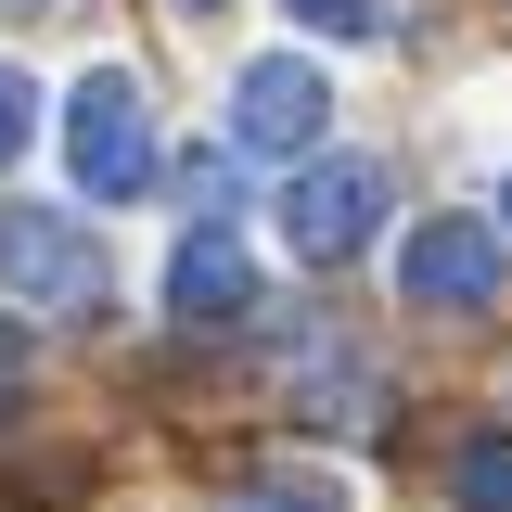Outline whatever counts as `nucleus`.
<instances>
[{
  "mask_svg": "<svg viewBox=\"0 0 512 512\" xmlns=\"http://www.w3.org/2000/svg\"><path fill=\"white\" fill-rule=\"evenodd\" d=\"M64 167H77L90 205H141V192H154L167 141H154V103H141L128 64H90V77L64 90Z\"/></svg>",
  "mask_w": 512,
  "mask_h": 512,
  "instance_id": "obj_1",
  "label": "nucleus"
},
{
  "mask_svg": "<svg viewBox=\"0 0 512 512\" xmlns=\"http://www.w3.org/2000/svg\"><path fill=\"white\" fill-rule=\"evenodd\" d=\"M0 295H13V308L90 320L103 295H116V256H103L90 218H64V205H0Z\"/></svg>",
  "mask_w": 512,
  "mask_h": 512,
  "instance_id": "obj_2",
  "label": "nucleus"
},
{
  "mask_svg": "<svg viewBox=\"0 0 512 512\" xmlns=\"http://www.w3.org/2000/svg\"><path fill=\"white\" fill-rule=\"evenodd\" d=\"M372 231H384V167H359V154H295V180H282V244L308 256V269H346Z\"/></svg>",
  "mask_w": 512,
  "mask_h": 512,
  "instance_id": "obj_3",
  "label": "nucleus"
},
{
  "mask_svg": "<svg viewBox=\"0 0 512 512\" xmlns=\"http://www.w3.org/2000/svg\"><path fill=\"white\" fill-rule=\"evenodd\" d=\"M500 282H512V244H500V218H423L410 244H397V295L410 308H500Z\"/></svg>",
  "mask_w": 512,
  "mask_h": 512,
  "instance_id": "obj_4",
  "label": "nucleus"
},
{
  "mask_svg": "<svg viewBox=\"0 0 512 512\" xmlns=\"http://www.w3.org/2000/svg\"><path fill=\"white\" fill-rule=\"evenodd\" d=\"M320 128H333V77L308 52H256L231 77V154H320Z\"/></svg>",
  "mask_w": 512,
  "mask_h": 512,
  "instance_id": "obj_5",
  "label": "nucleus"
},
{
  "mask_svg": "<svg viewBox=\"0 0 512 512\" xmlns=\"http://www.w3.org/2000/svg\"><path fill=\"white\" fill-rule=\"evenodd\" d=\"M167 308L192 320V333H231V320L256 308V256L205 218V231H180V256H167Z\"/></svg>",
  "mask_w": 512,
  "mask_h": 512,
  "instance_id": "obj_6",
  "label": "nucleus"
},
{
  "mask_svg": "<svg viewBox=\"0 0 512 512\" xmlns=\"http://www.w3.org/2000/svg\"><path fill=\"white\" fill-rule=\"evenodd\" d=\"M448 500H461V512H512V436L461 448V461H448Z\"/></svg>",
  "mask_w": 512,
  "mask_h": 512,
  "instance_id": "obj_7",
  "label": "nucleus"
},
{
  "mask_svg": "<svg viewBox=\"0 0 512 512\" xmlns=\"http://www.w3.org/2000/svg\"><path fill=\"white\" fill-rule=\"evenodd\" d=\"M231 512H346V487H333V474H256Z\"/></svg>",
  "mask_w": 512,
  "mask_h": 512,
  "instance_id": "obj_8",
  "label": "nucleus"
},
{
  "mask_svg": "<svg viewBox=\"0 0 512 512\" xmlns=\"http://www.w3.org/2000/svg\"><path fill=\"white\" fill-rule=\"evenodd\" d=\"M295 26H320V39H372L384 26V0H282Z\"/></svg>",
  "mask_w": 512,
  "mask_h": 512,
  "instance_id": "obj_9",
  "label": "nucleus"
},
{
  "mask_svg": "<svg viewBox=\"0 0 512 512\" xmlns=\"http://www.w3.org/2000/svg\"><path fill=\"white\" fill-rule=\"evenodd\" d=\"M26 141H39V90H26V77H13V64H0V167H13V154H26Z\"/></svg>",
  "mask_w": 512,
  "mask_h": 512,
  "instance_id": "obj_10",
  "label": "nucleus"
},
{
  "mask_svg": "<svg viewBox=\"0 0 512 512\" xmlns=\"http://www.w3.org/2000/svg\"><path fill=\"white\" fill-rule=\"evenodd\" d=\"M180 192L205 205V218H218V205H231V154H192V167H180Z\"/></svg>",
  "mask_w": 512,
  "mask_h": 512,
  "instance_id": "obj_11",
  "label": "nucleus"
},
{
  "mask_svg": "<svg viewBox=\"0 0 512 512\" xmlns=\"http://www.w3.org/2000/svg\"><path fill=\"white\" fill-rule=\"evenodd\" d=\"M0 384H26V320H0Z\"/></svg>",
  "mask_w": 512,
  "mask_h": 512,
  "instance_id": "obj_12",
  "label": "nucleus"
},
{
  "mask_svg": "<svg viewBox=\"0 0 512 512\" xmlns=\"http://www.w3.org/2000/svg\"><path fill=\"white\" fill-rule=\"evenodd\" d=\"M0 13H52V0H0Z\"/></svg>",
  "mask_w": 512,
  "mask_h": 512,
  "instance_id": "obj_13",
  "label": "nucleus"
},
{
  "mask_svg": "<svg viewBox=\"0 0 512 512\" xmlns=\"http://www.w3.org/2000/svg\"><path fill=\"white\" fill-rule=\"evenodd\" d=\"M180 13H231V0H180Z\"/></svg>",
  "mask_w": 512,
  "mask_h": 512,
  "instance_id": "obj_14",
  "label": "nucleus"
},
{
  "mask_svg": "<svg viewBox=\"0 0 512 512\" xmlns=\"http://www.w3.org/2000/svg\"><path fill=\"white\" fill-rule=\"evenodd\" d=\"M500 218H512V180H500Z\"/></svg>",
  "mask_w": 512,
  "mask_h": 512,
  "instance_id": "obj_15",
  "label": "nucleus"
}]
</instances>
